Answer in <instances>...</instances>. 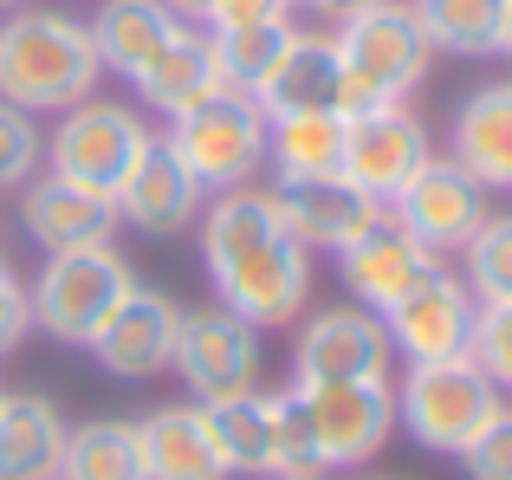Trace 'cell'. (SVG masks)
I'll return each mask as SVG.
<instances>
[{"label":"cell","instance_id":"ab89813d","mask_svg":"<svg viewBox=\"0 0 512 480\" xmlns=\"http://www.w3.org/2000/svg\"><path fill=\"white\" fill-rule=\"evenodd\" d=\"M266 480H325V474H266Z\"/></svg>","mask_w":512,"mask_h":480},{"label":"cell","instance_id":"2e32d148","mask_svg":"<svg viewBox=\"0 0 512 480\" xmlns=\"http://www.w3.org/2000/svg\"><path fill=\"white\" fill-rule=\"evenodd\" d=\"M435 266H441V253L422 247V240L409 228H396L389 215L338 253V279H344L350 305H370V312H389V305H396L415 279H428Z\"/></svg>","mask_w":512,"mask_h":480},{"label":"cell","instance_id":"83f0119b","mask_svg":"<svg viewBox=\"0 0 512 480\" xmlns=\"http://www.w3.org/2000/svg\"><path fill=\"white\" fill-rule=\"evenodd\" d=\"M59 480H150L137 455V422H78L65 435Z\"/></svg>","mask_w":512,"mask_h":480},{"label":"cell","instance_id":"836d02e7","mask_svg":"<svg viewBox=\"0 0 512 480\" xmlns=\"http://www.w3.org/2000/svg\"><path fill=\"white\" fill-rule=\"evenodd\" d=\"M454 461L467 468V480H512V403H506L500 416H493Z\"/></svg>","mask_w":512,"mask_h":480},{"label":"cell","instance_id":"603a6c76","mask_svg":"<svg viewBox=\"0 0 512 480\" xmlns=\"http://www.w3.org/2000/svg\"><path fill=\"white\" fill-rule=\"evenodd\" d=\"M85 26H91V46H98L104 72H124V78H137L182 33V20H175L163 0H98V13Z\"/></svg>","mask_w":512,"mask_h":480},{"label":"cell","instance_id":"8fae6325","mask_svg":"<svg viewBox=\"0 0 512 480\" xmlns=\"http://www.w3.org/2000/svg\"><path fill=\"white\" fill-rule=\"evenodd\" d=\"M318 429V455L331 468H363L396 435V383H299Z\"/></svg>","mask_w":512,"mask_h":480},{"label":"cell","instance_id":"3957f363","mask_svg":"<svg viewBox=\"0 0 512 480\" xmlns=\"http://www.w3.org/2000/svg\"><path fill=\"white\" fill-rule=\"evenodd\" d=\"M331 39H338L344 78H350L344 117H363V111H376V104H402L415 85H422L428 59H435V46H428V33H422V13H415V0H383V7L344 20Z\"/></svg>","mask_w":512,"mask_h":480},{"label":"cell","instance_id":"484cf974","mask_svg":"<svg viewBox=\"0 0 512 480\" xmlns=\"http://www.w3.org/2000/svg\"><path fill=\"white\" fill-rule=\"evenodd\" d=\"M201 409H208V435H214V448H221L227 474H247V480L273 474V396L247 390V396L201 403Z\"/></svg>","mask_w":512,"mask_h":480},{"label":"cell","instance_id":"8d00e7d4","mask_svg":"<svg viewBox=\"0 0 512 480\" xmlns=\"http://www.w3.org/2000/svg\"><path fill=\"white\" fill-rule=\"evenodd\" d=\"M305 7L318 13V20H331V26H344V20H357V13H370V7H383V0H305Z\"/></svg>","mask_w":512,"mask_h":480},{"label":"cell","instance_id":"f546056e","mask_svg":"<svg viewBox=\"0 0 512 480\" xmlns=\"http://www.w3.org/2000/svg\"><path fill=\"white\" fill-rule=\"evenodd\" d=\"M461 286L480 305H512V215H487L461 247Z\"/></svg>","mask_w":512,"mask_h":480},{"label":"cell","instance_id":"9a60e30c","mask_svg":"<svg viewBox=\"0 0 512 480\" xmlns=\"http://www.w3.org/2000/svg\"><path fill=\"white\" fill-rule=\"evenodd\" d=\"M201 182L188 176V163L175 156L169 137H150L130 163V176L117 182L111 208H117V228H137V234H182L195 228L201 215Z\"/></svg>","mask_w":512,"mask_h":480},{"label":"cell","instance_id":"d6a6232c","mask_svg":"<svg viewBox=\"0 0 512 480\" xmlns=\"http://www.w3.org/2000/svg\"><path fill=\"white\" fill-rule=\"evenodd\" d=\"M467 357H474V364L512 396V305H480L474 338H467Z\"/></svg>","mask_w":512,"mask_h":480},{"label":"cell","instance_id":"1f68e13d","mask_svg":"<svg viewBox=\"0 0 512 480\" xmlns=\"http://www.w3.org/2000/svg\"><path fill=\"white\" fill-rule=\"evenodd\" d=\"M46 163V137H39V117L20 104L0 98V189H26Z\"/></svg>","mask_w":512,"mask_h":480},{"label":"cell","instance_id":"ba28073f","mask_svg":"<svg viewBox=\"0 0 512 480\" xmlns=\"http://www.w3.org/2000/svg\"><path fill=\"white\" fill-rule=\"evenodd\" d=\"M292 377L299 383H396V344L383 312L370 305H325L292 338Z\"/></svg>","mask_w":512,"mask_h":480},{"label":"cell","instance_id":"d6986e66","mask_svg":"<svg viewBox=\"0 0 512 480\" xmlns=\"http://www.w3.org/2000/svg\"><path fill=\"white\" fill-rule=\"evenodd\" d=\"M350 104V78H344V52L331 33H292L279 72L260 85V111L266 117H312V111H331L344 117Z\"/></svg>","mask_w":512,"mask_h":480},{"label":"cell","instance_id":"30bf717a","mask_svg":"<svg viewBox=\"0 0 512 480\" xmlns=\"http://www.w3.org/2000/svg\"><path fill=\"white\" fill-rule=\"evenodd\" d=\"M480 299L461 286V273L435 266L428 279H415L396 305L383 312L389 344H396L402 364H441V357H467V338H474Z\"/></svg>","mask_w":512,"mask_h":480},{"label":"cell","instance_id":"74e56055","mask_svg":"<svg viewBox=\"0 0 512 480\" xmlns=\"http://www.w3.org/2000/svg\"><path fill=\"white\" fill-rule=\"evenodd\" d=\"M163 7L175 13L182 26H208V13H214V0H163Z\"/></svg>","mask_w":512,"mask_h":480},{"label":"cell","instance_id":"7402d4cb","mask_svg":"<svg viewBox=\"0 0 512 480\" xmlns=\"http://www.w3.org/2000/svg\"><path fill=\"white\" fill-rule=\"evenodd\" d=\"M454 163L480 182V189H512V78L474 85L454 111Z\"/></svg>","mask_w":512,"mask_h":480},{"label":"cell","instance_id":"6da1fadb","mask_svg":"<svg viewBox=\"0 0 512 480\" xmlns=\"http://www.w3.org/2000/svg\"><path fill=\"white\" fill-rule=\"evenodd\" d=\"M201 266L214 299L253 331L299 325L312 299V247L286 228L273 189H227L201 208Z\"/></svg>","mask_w":512,"mask_h":480},{"label":"cell","instance_id":"4fadbf2b","mask_svg":"<svg viewBox=\"0 0 512 480\" xmlns=\"http://www.w3.org/2000/svg\"><path fill=\"white\" fill-rule=\"evenodd\" d=\"M389 221L409 228L435 253H461L467 240H474V228L487 221V189H480L454 156H428L409 176V189L389 202Z\"/></svg>","mask_w":512,"mask_h":480},{"label":"cell","instance_id":"7c38bea8","mask_svg":"<svg viewBox=\"0 0 512 480\" xmlns=\"http://www.w3.org/2000/svg\"><path fill=\"white\" fill-rule=\"evenodd\" d=\"M428 156H435V143H428L422 117L409 104H376L363 117H344V176L383 208L409 189V176Z\"/></svg>","mask_w":512,"mask_h":480},{"label":"cell","instance_id":"ac0fdd59","mask_svg":"<svg viewBox=\"0 0 512 480\" xmlns=\"http://www.w3.org/2000/svg\"><path fill=\"white\" fill-rule=\"evenodd\" d=\"M279 215H286V228L305 240V247H325V253H344L350 240H363L376 228V221L389 215L376 195H363L350 176H331V182H279L273 189Z\"/></svg>","mask_w":512,"mask_h":480},{"label":"cell","instance_id":"44dd1931","mask_svg":"<svg viewBox=\"0 0 512 480\" xmlns=\"http://www.w3.org/2000/svg\"><path fill=\"white\" fill-rule=\"evenodd\" d=\"M137 455H143V474L150 480H227L201 403L150 409V416L137 422Z\"/></svg>","mask_w":512,"mask_h":480},{"label":"cell","instance_id":"cb8c5ba5","mask_svg":"<svg viewBox=\"0 0 512 480\" xmlns=\"http://www.w3.org/2000/svg\"><path fill=\"white\" fill-rule=\"evenodd\" d=\"M72 422L46 396H7L0 403V480H59Z\"/></svg>","mask_w":512,"mask_h":480},{"label":"cell","instance_id":"4316f807","mask_svg":"<svg viewBox=\"0 0 512 480\" xmlns=\"http://www.w3.org/2000/svg\"><path fill=\"white\" fill-rule=\"evenodd\" d=\"M506 7L512 0H415L428 46L454 52V59H493L506 33Z\"/></svg>","mask_w":512,"mask_h":480},{"label":"cell","instance_id":"8992f818","mask_svg":"<svg viewBox=\"0 0 512 480\" xmlns=\"http://www.w3.org/2000/svg\"><path fill=\"white\" fill-rule=\"evenodd\" d=\"M266 124L273 117L260 111L253 91H214L208 104L175 117L163 137L188 163V176L201 182V195H227V189H247L266 169Z\"/></svg>","mask_w":512,"mask_h":480},{"label":"cell","instance_id":"9c48e42d","mask_svg":"<svg viewBox=\"0 0 512 480\" xmlns=\"http://www.w3.org/2000/svg\"><path fill=\"white\" fill-rule=\"evenodd\" d=\"M175 377H182L188 403H227V396L260 390V331L234 318L227 305L208 312H182V338H175Z\"/></svg>","mask_w":512,"mask_h":480},{"label":"cell","instance_id":"5b68a950","mask_svg":"<svg viewBox=\"0 0 512 480\" xmlns=\"http://www.w3.org/2000/svg\"><path fill=\"white\" fill-rule=\"evenodd\" d=\"M137 292V266L117 247H72V253H46L39 279L26 286L33 299V331L59 344H91L98 325Z\"/></svg>","mask_w":512,"mask_h":480},{"label":"cell","instance_id":"b9f144b4","mask_svg":"<svg viewBox=\"0 0 512 480\" xmlns=\"http://www.w3.org/2000/svg\"><path fill=\"white\" fill-rule=\"evenodd\" d=\"M0 279H7V253H0Z\"/></svg>","mask_w":512,"mask_h":480},{"label":"cell","instance_id":"e575fe53","mask_svg":"<svg viewBox=\"0 0 512 480\" xmlns=\"http://www.w3.org/2000/svg\"><path fill=\"white\" fill-rule=\"evenodd\" d=\"M299 0H214L208 13V33H234V26H279L292 20Z\"/></svg>","mask_w":512,"mask_h":480},{"label":"cell","instance_id":"d4e9b609","mask_svg":"<svg viewBox=\"0 0 512 480\" xmlns=\"http://www.w3.org/2000/svg\"><path fill=\"white\" fill-rule=\"evenodd\" d=\"M266 163L279 182H331L344 176V117H273L266 124Z\"/></svg>","mask_w":512,"mask_h":480},{"label":"cell","instance_id":"ffe728a7","mask_svg":"<svg viewBox=\"0 0 512 480\" xmlns=\"http://www.w3.org/2000/svg\"><path fill=\"white\" fill-rule=\"evenodd\" d=\"M130 85H137V98L150 104L156 117H169V124H175V117H188L195 104H208L214 91H227L208 26H182V33H175L169 46L156 52L137 78H130Z\"/></svg>","mask_w":512,"mask_h":480},{"label":"cell","instance_id":"e0dca14e","mask_svg":"<svg viewBox=\"0 0 512 480\" xmlns=\"http://www.w3.org/2000/svg\"><path fill=\"white\" fill-rule=\"evenodd\" d=\"M20 228L39 253H72V247H111L117 240V208L104 195L78 189L65 176H33L20 189Z\"/></svg>","mask_w":512,"mask_h":480},{"label":"cell","instance_id":"7bdbcfd3","mask_svg":"<svg viewBox=\"0 0 512 480\" xmlns=\"http://www.w3.org/2000/svg\"><path fill=\"white\" fill-rule=\"evenodd\" d=\"M0 403H7V390H0Z\"/></svg>","mask_w":512,"mask_h":480},{"label":"cell","instance_id":"f35d334b","mask_svg":"<svg viewBox=\"0 0 512 480\" xmlns=\"http://www.w3.org/2000/svg\"><path fill=\"white\" fill-rule=\"evenodd\" d=\"M500 52L512 59V7H506V33H500Z\"/></svg>","mask_w":512,"mask_h":480},{"label":"cell","instance_id":"60d3db41","mask_svg":"<svg viewBox=\"0 0 512 480\" xmlns=\"http://www.w3.org/2000/svg\"><path fill=\"white\" fill-rule=\"evenodd\" d=\"M13 7H26V0H0V13H13Z\"/></svg>","mask_w":512,"mask_h":480},{"label":"cell","instance_id":"d590c367","mask_svg":"<svg viewBox=\"0 0 512 480\" xmlns=\"http://www.w3.org/2000/svg\"><path fill=\"white\" fill-rule=\"evenodd\" d=\"M26 331H33V299H26L20 279H0V357H13L26 344Z\"/></svg>","mask_w":512,"mask_h":480},{"label":"cell","instance_id":"52a82bcc","mask_svg":"<svg viewBox=\"0 0 512 480\" xmlns=\"http://www.w3.org/2000/svg\"><path fill=\"white\" fill-rule=\"evenodd\" d=\"M143 143H150V124H143L137 104H117V98H98V91H91L85 104L59 111V124H52V137H46V169L111 202Z\"/></svg>","mask_w":512,"mask_h":480},{"label":"cell","instance_id":"5bb4252c","mask_svg":"<svg viewBox=\"0 0 512 480\" xmlns=\"http://www.w3.org/2000/svg\"><path fill=\"white\" fill-rule=\"evenodd\" d=\"M175 338H182V305H175L169 292H156V286L137 279V292L104 318L98 338H91L85 351L98 357L111 377L150 383V377H163V370L175 364Z\"/></svg>","mask_w":512,"mask_h":480},{"label":"cell","instance_id":"7a4b0ae2","mask_svg":"<svg viewBox=\"0 0 512 480\" xmlns=\"http://www.w3.org/2000/svg\"><path fill=\"white\" fill-rule=\"evenodd\" d=\"M104 78L91 26L59 7H13L0 20V98L33 117H59L85 104Z\"/></svg>","mask_w":512,"mask_h":480},{"label":"cell","instance_id":"f1b7e54d","mask_svg":"<svg viewBox=\"0 0 512 480\" xmlns=\"http://www.w3.org/2000/svg\"><path fill=\"white\" fill-rule=\"evenodd\" d=\"M292 33H299L292 20H279V26H234V33H208V39H214V59H221L227 91H253V98H260V85L279 72V59H286Z\"/></svg>","mask_w":512,"mask_h":480},{"label":"cell","instance_id":"277c9868","mask_svg":"<svg viewBox=\"0 0 512 480\" xmlns=\"http://www.w3.org/2000/svg\"><path fill=\"white\" fill-rule=\"evenodd\" d=\"M500 409H506V390L474 357L409 364V377L396 383V429H409L428 455H461Z\"/></svg>","mask_w":512,"mask_h":480},{"label":"cell","instance_id":"4dcf8cb0","mask_svg":"<svg viewBox=\"0 0 512 480\" xmlns=\"http://www.w3.org/2000/svg\"><path fill=\"white\" fill-rule=\"evenodd\" d=\"M273 474H325L318 429H312V409H305L299 383L273 396Z\"/></svg>","mask_w":512,"mask_h":480}]
</instances>
